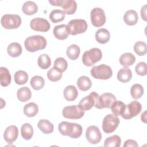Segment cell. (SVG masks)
<instances>
[{"label":"cell","instance_id":"1","mask_svg":"<svg viewBox=\"0 0 147 147\" xmlns=\"http://www.w3.org/2000/svg\"><path fill=\"white\" fill-rule=\"evenodd\" d=\"M58 130L61 134L72 138L80 137L83 132V128L80 125L67 121L61 122L59 124Z\"/></svg>","mask_w":147,"mask_h":147},{"label":"cell","instance_id":"2","mask_svg":"<svg viewBox=\"0 0 147 147\" xmlns=\"http://www.w3.org/2000/svg\"><path fill=\"white\" fill-rule=\"evenodd\" d=\"M47 40L44 37L40 35H34L27 37L24 41L25 49L30 52H34L45 48Z\"/></svg>","mask_w":147,"mask_h":147},{"label":"cell","instance_id":"3","mask_svg":"<svg viewBox=\"0 0 147 147\" xmlns=\"http://www.w3.org/2000/svg\"><path fill=\"white\" fill-rule=\"evenodd\" d=\"M102 57V52L99 48H92L84 52L82 56V62L87 67H90L98 62Z\"/></svg>","mask_w":147,"mask_h":147},{"label":"cell","instance_id":"4","mask_svg":"<svg viewBox=\"0 0 147 147\" xmlns=\"http://www.w3.org/2000/svg\"><path fill=\"white\" fill-rule=\"evenodd\" d=\"M91 76L96 79L107 80L110 79L113 75L111 68L106 64H100L94 66L90 71Z\"/></svg>","mask_w":147,"mask_h":147},{"label":"cell","instance_id":"5","mask_svg":"<svg viewBox=\"0 0 147 147\" xmlns=\"http://www.w3.org/2000/svg\"><path fill=\"white\" fill-rule=\"evenodd\" d=\"M67 26L69 34L74 36L84 33L88 28L86 21L83 19L72 20L68 23Z\"/></svg>","mask_w":147,"mask_h":147},{"label":"cell","instance_id":"6","mask_svg":"<svg viewBox=\"0 0 147 147\" xmlns=\"http://www.w3.org/2000/svg\"><path fill=\"white\" fill-rule=\"evenodd\" d=\"M1 24L6 29H17L21 24V18L18 14H6L2 17Z\"/></svg>","mask_w":147,"mask_h":147},{"label":"cell","instance_id":"7","mask_svg":"<svg viewBox=\"0 0 147 147\" xmlns=\"http://www.w3.org/2000/svg\"><path fill=\"white\" fill-rule=\"evenodd\" d=\"M119 122V119L117 116L112 114H109L103 119L102 129L105 133H111L116 130Z\"/></svg>","mask_w":147,"mask_h":147},{"label":"cell","instance_id":"8","mask_svg":"<svg viewBox=\"0 0 147 147\" xmlns=\"http://www.w3.org/2000/svg\"><path fill=\"white\" fill-rule=\"evenodd\" d=\"M49 2L55 6H61L63 11L68 15L73 14L77 9L76 2L74 0H49Z\"/></svg>","mask_w":147,"mask_h":147},{"label":"cell","instance_id":"9","mask_svg":"<svg viewBox=\"0 0 147 147\" xmlns=\"http://www.w3.org/2000/svg\"><path fill=\"white\" fill-rule=\"evenodd\" d=\"M63 116L67 119H77L82 118L84 115V111L78 105H71L65 106L62 111Z\"/></svg>","mask_w":147,"mask_h":147},{"label":"cell","instance_id":"10","mask_svg":"<svg viewBox=\"0 0 147 147\" xmlns=\"http://www.w3.org/2000/svg\"><path fill=\"white\" fill-rule=\"evenodd\" d=\"M91 24L95 27L103 26L106 21V15L104 10L100 7L93 8L90 13Z\"/></svg>","mask_w":147,"mask_h":147},{"label":"cell","instance_id":"11","mask_svg":"<svg viewBox=\"0 0 147 147\" xmlns=\"http://www.w3.org/2000/svg\"><path fill=\"white\" fill-rule=\"evenodd\" d=\"M116 99L115 96L112 93H103L101 95H99L95 103V107L99 109H102L104 108L110 109L113 102L116 100Z\"/></svg>","mask_w":147,"mask_h":147},{"label":"cell","instance_id":"12","mask_svg":"<svg viewBox=\"0 0 147 147\" xmlns=\"http://www.w3.org/2000/svg\"><path fill=\"white\" fill-rule=\"evenodd\" d=\"M141 110L142 105L137 100L132 101L126 105L125 110L121 117L125 119H130L139 114Z\"/></svg>","mask_w":147,"mask_h":147},{"label":"cell","instance_id":"13","mask_svg":"<svg viewBox=\"0 0 147 147\" xmlns=\"http://www.w3.org/2000/svg\"><path fill=\"white\" fill-rule=\"evenodd\" d=\"M98 96L99 94L98 93L92 91L88 95L82 99L79 102L78 106L84 111L89 110L92 107L95 106Z\"/></svg>","mask_w":147,"mask_h":147},{"label":"cell","instance_id":"14","mask_svg":"<svg viewBox=\"0 0 147 147\" xmlns=\"http://www.w3.org/2000/svg\"><path fill=\"white\" fill-rule=\"evenodd\" d=\"M86 138L90 144H96L99 143L102 139V134L99 129L94 125L90 126L86 129Z\"/></svg>","mask_w":147,"mask_h":147},{"label":"cell","instance_id":"15","mask_svg":"<svg viewBox=\"0 0 147 147\" xmlns=\"http://www.w3.org/2000/svg\"><path fill=\"white\" fill-rule=\"evenodd\" d=\"M30 26L31 29L35 31L46 32L49 30L51 25L49 22L46 19L36 17L30 21Z\"/></svg>","mask_w":147,"mask_h":147},{"label":"cell","instance_id":"16","mask_svg":"<svg viewBox=\"0 0 147 147\" xmlns=\"http://www.w3.org/2000/svg\"><path fill=\"white\" fill-rule=\"evenodd\" d=\"M18 136V127L15 125H11L6 127L3 133V138L8 144H12L14 142Z\"/></svg>","mask_w":147,"mask_h":147},{"label":"cell","instance_id":"17","mask_svg":"<svg viewBox=\"0 0 147 147\" xmlns=\"http://www.w3.org/2000/svg\"><path fill=\"white\" fill-rule=\"evenodd\" d=\"M53 33L56 38L60 40L66 39L69 35L67 26L65 24H61L55 26L53 30Z\"/></svg>","mask_w":147,"mask_h":147},{"label":"cell","instance_id":"18","mask_svg":"<svg viewBox=\"0 0 147 147\" xmlns=\"http://www.w3.org/2000/svg\"><path fill=\"white\" fill-rule=\"evenodd\" d=\"M125 24L129 26L136 25L138 20V16L136 11L129 10L125 12L123 17Z\"/></svg>","mask_w":147,"mask_h":147},{"label":"cell","instance_id":"19","mask_svg":"<svg viewBox=\"0 0 147 147\" xmlns=\"http://www.w3.org/2000/svg\"><path fill=\"white\" fill-rule=\"evenodd\" d=\"M63 95L65 100L68 101H73L77 98L78 96V91L75 86L69 85L64 88L63 91Z\"/></svg>","mask_w":147,"mask_h":147},{"label":"cell","instance_id":"20","mask_svg":"<svg viewBox=\"0 0 147 147\" xmlns=\"http://www.w3.org/2000/svg\"><path fill=\"white\" fill-rule=\"evenodd\" d=\"M95 39L100 44L107 43L110 38V33L108 30L105 28L99 29L95 33Z\"/></svg>","mask_w":147,"mask_h":147},{"label":"cell","instance_id":"21","mask_svg":"<svg viewBox=\"0 0 147 147\" xmlns=\"http://www.w3.org/2000/svg\"><path fill=\"white\" fill-rule=\"evenodd\" d=\"M132 78V72L128 67H123L121 68L117 73V79L122 83L129 82Z\"/></svg>","mask_w":147,"mask_h":147},{"label":"cell","instance_id":"22","mask_svg":"<svg viewBox=\"0 0 147 147\" xmlns=\"http://www.w3.org/2000/svg\"><path fill=\"white\" fill-rule=\"evenodd\" d=\"M38 129L45 134L52 133L54 130L53 125L47 119H40L37 123Z\"/></svg>","mask_w":147,"mask_h":147},{"label":"cell","instance_id":"23","mask_svg":"<svg viewBox=\"0 0 147 147\" xmlns=\"http://www.w3.org/2000/svg\"><path fill=\"white\" fill-rule=\"evenodd\" d=\"M119 63L123 67H129L132 65L136 61V57L130 52L123 53L119 59Z\"/></svg>","mask_w":147,"mask_h":147},{"label":"cell","instance_id":"24","mask_svg":"<svg viewBox=\"0 0 147 147\" xmlns=\"http://www.w3.org/2000/svg\"><path fill=\"white\" fill-rule=\"evenodd\" d=\"M7 52L9 55L12 57H18L22 53V47L20 44L18 42H11L8 45Z\"/></svg>","mask_w":147,"mask_h":147},{"label":"cell","instance_id":"25","mask_svg":"<svg viewBox=\"0 0 147 147\" xmlns=\"http://www.w3.org/2000/svg\"><path fill=\"white\" fill-rule=\"evenodd\" d=\"M0 80L1 85L3 87L7 86L11 82V75L8 69L6 67H0Z\"/></svg>","mask_w":147,"mask_h":147},{"label":"cell","instance_id":"26","mask_svg":"<svg viewBox=\"0 0 147 147\" xmlns=\"http://www.w3.org/2000/svg\"><path fill=\"white\" fill-rule=\"evenodd\" d=\"M17 96L20 101L25 102L31 98L32 92L28 87H22L17 91Z\"/></svg>","mask_w":147,"mask_h":147},{"label":"cell","instance_id":"27","mask_svg":"<svg viewBox=\"0 0 147 147\" xmlns=\"http://www.w3.org/2000/svg\"><path fill=\"white\" fill-rule=\"evenodd\" d=\"M77 86L79 90L86 91L90 89L92 86V82L90 79L86 76H82L77 80Z\"/></svg>","mask_w":147,"mask_h":147},{"label":"cell","instance_id":"28","mask_svg":"<svg viewBox=\"0 0 147 147\" xmlns=\"http://www.w3.org/2000/svg\"><path fill=\"white\" fill-rule=\"evenodd\" d=\"M22 10L25 14L31 16L35 14L37 11L38 6L34 2L28 1L23 4Z\"/></svg>","mask_w":147,"mask_h":147},{"label":"cell","instance_id":"29","mask_svg":"<svg viewBox=\"0 0 147 147\" xmlns=\"http://www.w3.org/2000/svg\"><path fill=\"white\" fill-rule=\"evenodd\" d=\"M126 108V105L121 100H115L112 104L110 109L113 114L116 116L121 115L123 114Z\"/></svg>","mask_w":147,"mask_h":147},{"label":"cell","instance_id":"30","mask_svg":"<svg viewBox=\"0 0 147 147\" xmlns=\"http://www.w3.org/2000/svg\"><path fill=\"white\" fill-rule=\"evenodd\" d=\"M38 112V107L34 102H30L25 105L24 107V113L28 117H33Z\"/></svg>","mask_w":147,"mask_h":147},{"label":"cell","instance_id":"31","mask_svg":"<svg viewBox=\"0 0 147 147\" xmlns=\"http://www.w3.org/2000/svg\"><path fill=\"white\" fill-rule=\"evenodd\" d=\"M80 49L79 47L76 44H72L69 45L66 51L67 57L72 60H76L80 55Z\"/></svg>","mask_w":147,"mask_h":147},{"label":"cell","instance_id":"32","mask_svg":"<svg viewBox=\"0 0 147 147\" xmlns=\"http://www.w3.org/2000/svg\"><path fill=\"white\" fill-rule=\"evenodd\" d=\"M21 134L22 138L26 140H29L33 135V129L29 123H25L21 128Z\"/></svg>","mask_w":147,"mask_h":147},{"label":"cell","instance_id":"33","mask_svg":"<svg viewBox=\"0 0 147 147\" xmlns=\"http://www.w3.org/2000/svg\"><path fill=\"white\" fill-rule=\"evenodd\" d=\"M65 13L60 9L53 10L49 14V19L53 23H57L64 20Z\"/></svg>","mask_w":147,"mask_h":147},{"label":"cell","instance_id":"34","mask_svg":"<svg viewBox=\"0 0 147 147\" xmlns=\"http://www.w3.org/2000/svg\"><path fill=\"white\" fill-rule=\"evenodd\" d=\"M121 145V139L118 135H113L107 137L104 142V146L107 147H119Z\"/></svg>","mask_w":147,"mask_h":147},{"label":"cell","instance_id":"35","mask_svg":"<svg viewBox=\"0 0 147 147\" xmlns=\"http://www.w3.org/2000/svg\"><path fill=\"white\" fill-rule=\"evenodd\" d=\"M30 86L35 90L42 89L45 85V80L44 78L38 75L34 76L30 80Z\"/></svg>","mask_w":147,"mask_h":147},{"label":"cell","instance_id":"36","mask_svg":"<svg viewBox=\"0 0 147 147\" xmlns=\"http://www.w3.org/2000/svg\"><path fill=\"white\" fill-rule=\"evenodd\" d=\"M14 82L18 85L25 84L28 80V74L22 70H19L16 72L14 75Z\"/></svg>","mask_w":147,"mask_h":147},{"label":"cell","instance_id":"37","mask_svg":"<svg viewBox=\"0 0 147 147\" xmlns=\"http://www.w3.org/2000/svg\"><path fill=\"white\" fill-rule=\"evenodd\" d=\"M37 64L38 67L41 69H48L51 65V58L47 54H42L38 58Z\"/></svg>","mask_w":147,"mask_h":147},{"label":"cell","instance_id":"38","mask_svg":"<svg viewBox=\"0 0 147 147\" xmlns=\"http://www.w3.org/2000/svg\"><path fill=\"white\" fill-rule=\"evenodd\" d=\"M130 94L134 99H140L144 94V88L140 84H134L130 88Z\"/></svg>","mask_w":147,"mask_h":147},{"label":"cell","instance_id":"39","mask_svg":"<svg viewBox=\"0 0 147 147\" xmlns=\"http://www.w3.org/2000/svg\"><path fill=\"white\" fill-rule=\"evenodd\" d=\"M134 51L138 56H144L147 52L146 44L141 41L136 42L134 45Z\"/></svg>","mask_w":147,"mask_h":147},{"label":"cell","instance_id":"40","mask_svg":"<svg viewBox=\"0 0 147 147\" xmlns=\"http://www.w3.org/2000/svg\"><path fill=\"white\" fill-rule=\"evenodd\" d=\"M68 67V63L67 60L63 57H57L54 61L53 67L56 68L58 71L61 73L64 72Z\"/></svg>","mask_w":147,"mask_h":147},{"label":"cell","instance_id":"41","mask_svg":"<svg viewBox=\"0 0 147 147\" xmlns=\"http://www.w3.org/2000/svg\"><path fill=\"white\" fill-rule=\"evenodd\" d=\"M47 77L52 82H57L61 78L62 73L55 67H52L47 72Z\"/></svg>","mask_w":147,"mask_h":147},{"label":"cell","instance_id":"42","mask_svg":"<svg viewBox=\"0 0 147 147\" xmlns=\"http://www.w3.org/2000/svg\"><path fill=\"white\" fill-rule=\"evenodd\" d=\"M137 74L140 76H145L146 75V63L144 61L139 62L135 67Z\"/></svg>","mask_w":147,"mask_h":147},{"label":"cell","instance_id":"43","mask_svg":"<svg viewBox=\"0 0 147 147\" xmlns=\"http://www.w3.org/2000/svg\"><path fill=\"white\" fill-rule=\"evenodd\" d=\"M130 146L138 147V145L137 143V142L133 140H131V139L127 140L123 144V147H130Z\"/></svg>","mask_w":147,"mask_h":147},{"label":"cell","instance_id":"44","mask_svg":"<svg viewBox=\"0 0 147 147\" xmlns=\"http://www.w3.org/2000/svg\"><path fill=\"white\" fill-rule=\"evenodd\" d=\"M141 16L142 19L146 21V5H145L143 7H142L141 9Z\"/></svg>","mask_w":147,"mask_h":147},{"label":"cell","instance_id":"45","mask_svg":"<svg viewBox=\"0 0 147 147\" xmlns=\"http://www.w3.org/2000/svg\"><path fill=\"white\" fill-rule=\"evenodd\" d=\"M145 113H146V111H145L141 114V121H143L144 123H146V115H145Z\"/></svg>","mask_w":147,"mask_h":147}]
</instances>
